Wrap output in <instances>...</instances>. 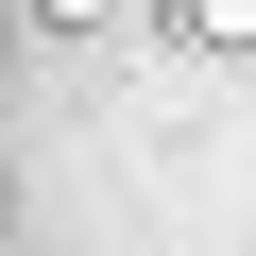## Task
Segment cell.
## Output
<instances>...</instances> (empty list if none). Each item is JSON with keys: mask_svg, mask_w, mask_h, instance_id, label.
<instances>
[{"mask_svg": "<svg viewBox=\"0 0 256 256\" xmlns=\"http://www.w3.org/2000/svg\"><path fill=\"white\" fill-rule=\"evenodd\" d=\"M52 18H120V0H52Z\"/></svg>", "mask_w": 256, "mask_h": 256, "instance_id": "6da1fadb", "label": "cell"}]
</instances>
